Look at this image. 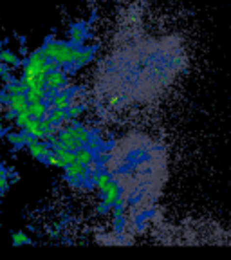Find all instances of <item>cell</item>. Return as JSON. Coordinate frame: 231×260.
Returning a JSON list of instances; mask_svg holds the SVG:
<instances>
[{"label": "cell", "instance_id": "1", "mask_svg": "<svg viewBox=\"0 0 231 260\" xmlns=\"http://www.w3.org/2000/svg\"><path fill=\"white\" fill-rule=\"evenodd\" d=\"M47 56L44 55V51L38 49V51H34V53H31V55L26 58V61H24V69H31V71H36L40 72V69L47 63Z\"/></svg>", "mask_w": 231, "mask_h": 260}, {"label": "cell", "instance_id": "2", "mask_svg": "<svg viewBox=\"0 0 231 260\" xmlns=\"http://www.w3.org/2000/svg\"><path fill=\"white\" fill-rule=\"evenodd\" d=\"M65 80H67V71H52L47 74V80H45V89H56L60 92L63 85H65Z\"/></svg>", "mask_w": 231, "mask_h": 260}, {"label": "cell", "instance_id": "3", "mask_svg": "<svg viewBox=\"0 0 231 260\" xmlns=\"http://www.w3.org/2000/svg\"><path fill=\"white\" fill-rule=\"evenodd\" d=\"M51 152H52L51 144L47 143V141H42V139H36L33 144H29V154L33 155L34 159L45 161Z\"/></svg>", "mask_w": 231, "mask_h": 260}, {"label": "cell", "instance_id": "4", "mask_svg": "<svg viewBox=\"0 0 231 260\" xmlns=\"http://www.w3.org/2000/svg\"><path fill=\"white\" fill-rule=\"evenodd\" d=\"M102 195H103V204H107L112 208V206L119 201V186L110 181V183L102 190Z\"/></svg>", "mask_w": 231, "mask_h": 260}, {"label": "cell", "instance_id": "5", "mask_svg": "<svg viewBox=\"0 0 231 260\" xmlns=\"http://www.w3.org/2000/svg\"><path fill=\"white\" fill-rule=\"evenodd\" d=\"M73 55H74V45L62 42V47H60V51H58V55L54 60H56L62 67H65V65H69V63H73V60H74Z\"/></svg>", "mask_w": 231, "mask_h": 260}, {"label": "cell", "instance_id": "6", "mask_svg": "<svg viewBox=\"0 0 231 260\" xmlns=\"http://www.w3.org/2000/svg\"><path fill=\"white\" fill-rule=\"evenodd\" d=\"M7 107H9V111L15 112V114L27 111V109H29L27 96H26V94H13L11 100H9V103H7Z\"/></svg>", "mask_w": 231, "mask_h": 260}, {"label": "cell", "instance_id": "7", "mask_svg": "<svg viewBox=\"0 0 231 260\" xmlns=\"http://www.w3.org/2000/svg\"><path fill=\"white\" fill-rule=\"evenodd\" d=\"M24 132H27L29 136H33V138H36V139H42L45 134L44 127H42V119L31 117V121L26 125V128H24Z\"/></svg>", "mask_w": 231, "mask_h": 260}, {"label": "cell", "instance_id": "8", "mask_svg": "<svg viewBox=\"0 0 231 260\" xmlns=\"http://www.w3.org/2000/svg\"><path fill=\"white\" fill-rule=\"evenodd\" d=\"M94 159H96V155H94V152L89 146H81L79 150H76V161L81 163V165L89 166Z\"/></svg>", "mask_w": 231, "mask_h": 260}, {"label": "cell", "instance_id": "9", "mask_svg": "<svg viewBox=\"0 0 231 260\" xmlns=\"http://www.w3.org/2000/svg\"><path fill=\"white\" fill-rule=\"evenodd\" d=\"M71 38H73V42H74V45H83V42H85V38H87V29L83 28V26H73L71 28Z\"/></svg>", "mask_w": 231, "mask_h": 260}, {"label": "cell", "instance_id": "10", "mask_svg": "<svg viewBox=\"0 0 231 260\" xmlns=\"http://www.w3.org/2000/svg\"><path fill=\"white\" fill-rule=\"evenodd\" d=\"M60 47H62V42H54V40H49L47 44L42 47V51H44V55L49 58V60H54L58 55V51H60Z\"/></svg>", "mask_w": 231, "mask_h": 260}, {"label": "cell", "instance_id": "11", "mask_svg": "<svg viewBox=\"0 0 231 260\" xmlns=\"http://www.w3.org/2000/svg\"><path fill=\"white\" fill-rule=\"evenodd\" d=\"M65 173H67V175H79V177L85 179V175H87V166L78 163V161H74L73 165L65 166Z\"/></svg>", "mask_w": 231, "mask_h": 260}, {"label": "cell", "instance_id": "12", "mask_svg": "<svg viewBox=\"0 0 231 260\" xmlns=\"http://www.w3.org/2000/svg\"><path fill=\"white\" fill-rule=\"evenodd\" d=\"M26 96H27L29 103L42 101L45 98V87H29L27 92H26Z\"/></svg>", "mask_w": 231, "mask_h": 260}, {"label": "cell", "instance_id": "13", "mask_svg": "<svg viewBox=\"0 0 231 260\" xmlns=\"http://www.w3.org/2000/svg\"><path fill=\"white\" fill-rule=\"evenodd\" d=\"M0 58H2V61H4L6 65H9V67H18V65H20L18 56L15 55L13 51H9V49H2V53H0Z\"/></svg>", "mask_w": 231, "mask_h": 260}, {"label": "cell", "instance_id": "14", "mask_svg": "<svg viewBox=\"0 0 231 260\" xmlns=\"http://www.w3.org/2000/svg\"><path fill=\"white\" fill-rule=\"evenodd\" d=\"M52 107L54 109H62V111H67L71 107V96L65 94V92H58L56 100L52 101Z\"/></svg>", "mask_w": 231, "mask_h": 260}, {"label": "cell", "instance_id": "15", "mask_svg": "<svg viewBox=\"0 0 231 260\" xmlns=\"http://www.w3.org/2000/svg\"><path fill=\"white\" fill-rule=\"evenodd\" d=\"M31 112H29V109L27 111H24V112H18L17 116H15V125H17L18 128H26V125H27L29 121H31Z\"/></svg>", "mask_w": 231, "mask_h": 260}, {"label": "cell", "instance_id": "16", "mask_svg": "<svg viewBox=\"0 0 231 260\" xmlns=\"http://www.w3.org/2000/svg\"><path fill=\"white\" fill-rule=\"evenodd\" d=\"M45 163H47V165H51V166H58V168H65V163H63L62 155L58 154V152H54V150H52L51 154L47 155Z\"/></svg>", "mask_w": 231, "mask_h": 260}, {"label": "cell", "instance_id": "17", "mask_svg": "<svg viewBox=\"0 0 231 260\" xmlns=\"http://www.w3.org/2000/svg\"><path fill=\"white\" fill-rule=\"evenodd\" d=\"M108 183H110V175H108V173H102V172H100L92 186H94V188H98V190H103Z\"/></svg>", "mask_w": 231, "mask_h": 260}, {"label": "cell", "instance_id": "18", "mask_svg": "<svg viewBox=\"0 0 231 260\" xmlns=\"http://www.w3.org/2000/svg\"><path fill=\"white\" fill-rule=\"evenodd\" d=\"M65 117H67V111H62V109H52L51 111V121L56 123V125L65 121Z\"/></svg>", "mask_w": 231, "mask_h": 260}, {"label": "cell", "instance_id": "19", "mask_svg": "<svg viewBox=\"0 0 231 260\" xmlns=\"http://www.w3.org/2000/svg\"><path fill=\"white\" fill-rule=\"evenodd\" d=\"M13 244L15 246H24V244H29V237L24 231H17L13 235Z\"/></svg>", "mask_w": 231, "mask_h": 260}, {"label": "cell", "instance_id": "20", "mask_svg": "<svg viewBox=\"0 0 231 260\" xmlns=\"http://www.w3.org/2000/svg\"><path fill=\"white\" fill-rule=\"evenodd\" d=\"M7 188H9V175L6 173V170H2L0 172V194L7 192Z\"/></svg>", "mask_w": 231, "mask_h": 260}, {"label": "cell", "instance_id": "21", "mask_svg": "<svg viewBox=\"0 0 231 260\" xmlns=\"http://www.w3.org/2000/svg\"><path fill=\"white\" fill-rule=\"evenodd\" d=\"M81 111H83V107H81V105H71V107L67 109V114H69V117L76 119V117H79Z\"/></svg>", "mask_w": 231, "mask_h": 260}, {"label": "cell", "instance_id": "22", "mask_svg": "<svg viewBox=\"0 0 231 260\" xmlns=\"http://www.w3.org/2000/svg\"><path fill=\"white\" fill-rule=\"evenodd\" d=\"M90 138H92V134H90L89 130H85V128L81 127V128H79V134H78V138H76V139H79V141H81L83 144H87V143L90 141Z\"/></svg>", "mask_w": 231, "mask_h": 260}, {"label": "cell", "instance_id": "23", "mask_svg": "<svg viewBox=\"0 0 231 260\" xmlns=\"http://www.w3.org/2000/svg\"><path fill=\"white\" fill-rule=\"evenodd\" d=\"M2 82H4V83H6V85H7V83L15 82V78H13V74H11V72H9V71H6V72H4V76H2Z\"/></svg>", "mask_w": 231, "mask_h": 260}, {"label": "cell", "instance_id": "24", "mask_svg": "<svg viewBox=\"0 0 231 260\" xmlns=\"http://www.w3.org/2000/svg\"><path fill=\"white\" fill-rule=\"evenodd\" d=\"M6 127H4V125H0V136H6Z\"/></svg>", "mask_w": 231, "mask_h": 260}, {"label": "cell", "instance_id": "25", "mask_svg": "<svg viewBox=\"0 0 231 260\" xmlns=\"http://www.w3.org/2000/svg\"><path fill=\"white\" fill-rule=\"evenodd\" d=\"M0 53H2V44H0Z\"/></svg>", "mask_w": 231, "mask_h": 260}, {"label": "cell", "instance_id": "26", "mask_svg": "<svg viewBox=\"0 0 231 260\" xmlns=\"http://www.w3.org/2000/svg\"><path fill=\"white\" fill-rule=\"evenodd\" d=\"M2 170H4V168H2V165H0V172H2Z\"/></svg>", "mask_w": 231, "mask_h": 260}, {"label": "cell", "instance_id": "27", "mask_svg": "<svg viewBox=\"0 0 231 260\" xmlns=\"http://www.w3.org/2000/svg\"><path fill=\"white\" fill-rule=\"evenodd\" d=\"M0 63H2V58H0Z\"/></svg>", "mask_w": 231, "mask_h": 260}]
</instances>
